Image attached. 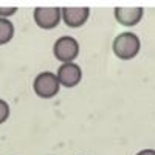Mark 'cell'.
<instances>
[{
    "mask_svg": "<svg viewBox=\"0 0 155 155\" xmlns=\"http://www.w3.org/2000/svg\"><path fill=\"white\" fill-rule=\"evenodd\" d=\"M140 48H141L140 37L130 31L118 34L113 39V44H112V50H113L115 56L118 59H123V61L134 59L138 54Z\"/></svg>",
    "mask_w": 155,
    "mask_h": 155,
    "instance_id": "obj_1",
    "label": "cell"
},
{
    "mask_svg": "<svg viewBox=\"0 0 155 155\" xmlns=\"http://www.w3.org/2000/svg\"><path fill=\"white\" fill-rule=\"evenodd\" d=\"M59 88H61V82L58 79V74L53 71H42L34 78L33 90L39 98H44V99L53 98L59 93Z\"/></svg>",
    "mask_w": 155,
    "mask_h": 155,
    "instance_id": "obj_2",
    "label": "cell"
},
{
    "mask_svg": "<svg viewBox=\"0 0 155 155\" xmlns=\"http://www.w3.org/2000/svg\"><path fill=\"white\" fill-rule=\"evenodd\" d=\"M53 54L62 64L73 62L79 56V44L71 36H62L53 45Z\"/></svg>",
    "mask_w": 155,
    "mask_h": 155,
    "instance_id": "obj_3",
    "label": "cell"
},
{
    "mask_svg": "<svg viewBox=\"0 0 155 155\" xmlns=\"http://www.w3.org/2000/svg\"><path fill=\"white\" fill-rule=\"evenodd\" d=\"M33 17H34V22L39 28L53 30V28L58 27L61 19H62V9L58 8V6H53V8L39 6V8H34Z\"/></svg>",
    "mask_w": 155,
    "mask_h": 155,
    "instance_id": "obj_4",
    "label": "cell"
},
{
    "mask_svg": "<svg viewBox=\"0 0 155 155\" xmlns=\"http://www.w3.org/2000/svg\"><path fill=\"white\" fill-rule=\"evenodd\" d=\"M58 79L61 82V85L71 88L76 87L82 79V70L81 67L74 62H68V64H62L58 68Z\"/></svg>",
    "mask_w": 155,
    "mask_h": 155,
    "instance_id": "obj_5",
    "label": "cell"
},
{
    "mask_svg": "<svg viewBox=\"0 0 155 155\" xmlns=\"http://www.w3.org/2000/svg\"><path fill=\"white\" fill-rule=\"evenodd\" d=\"M90 16V8L81 6V8H62V20L65 22L70 28H79L87 22Z\"/></svg>",
    "mask_w": 155,
    "mask_h": 155,
    "instance_id": "obj_6",
    "label": "cell"
},
{
    "mask_svg": "<svg viewBox=\"0 0 155 155\" xmlns=\"http://www.w3.org/2000/svg\"><path fill=\"white\" fill-rule=\"evenodd\" d=\"M115 19L118 23L124 25V27H135L137 23H140V20L143 19L144 9L141 6H135V8H115L113 11Z\"/></svg>",
    "mask_w": 155,
    "mask_h": 155,
    "instance_id": "obj_7",
    "label": "cell"
},
{
    "mask_svg": "<svg viewBox=\"0 0 155 155\" xmlns=\"http://www.w3.org/2000/svg\"><path fill=\"white\" fill-rule=\"evenodd\" d=\"M14 37V25L9 19L0 17V45L8 44Z\"/></svg>",
    "mask_w": 155,
    "mask_h": 155,
    "instance_id": "obj_8",
    "label": "cell"
},
{
    "mask_svg": "<svg viewBox=\"0 0 155 155\" xmlns=\"http://www.w3.org/2000/svg\"><path fill=\"white\" fill-rule=\"evenodd\" d=\"M9 118V104L0 98V124H3Z\"/></svg>",
    "mask_w": 155,
    "mask_h": 155,
    "instance_id": "obj_9",
    "label": "cell"
},
{
    "mask_svg": "<svg viewBox=\"0 0 155 155\" xmlns=\"http://www.w3.org/2000/svg\"><path fill=\"white\" fill-rule=\"evenodd\" d=\"M17 12V8H0V17L8 19L9 16H14Z\"/></svg>",
    "mask_w": 155,
    "mask_h": 155,
    "instance_id": "obj_10",
    "label": "cell"
},
{
    "mask_svg": "<svg viewBox=\"0 0 155 155\" xmlns=\"http://www.w3.org/2000/svg\"><path fill=\"white\" fill-rule=\"evenodd\" d=\"M137 155H155V150L153 149H143V150H140Z\"/></svg>",
    "mask_w": 155,
    "mask_h": 155,
    "instance_id": "obj_11",
    "label": "cell"
}]
</instances>
